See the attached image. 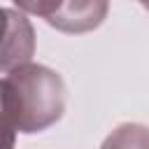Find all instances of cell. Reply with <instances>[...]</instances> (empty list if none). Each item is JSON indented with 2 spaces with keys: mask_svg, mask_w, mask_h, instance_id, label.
Here are the masks:
<instances>
[{
  "mask_svg": "<svg viewBox=\"0 0 149 149\" xmlns=\"http://www.w3.org/2000/svg\"><path fill=\"white\" fill-rule=\"evenodd\" d=\"M65 112V84L58 72L21 63L2 77V121L7 149L14 133H40L54 126Z\"/></svg>",
  "mask_w": 149,
  "mask_h": 149,
  "instance_id": "6da1fadb",
  "label": "cell"
},
{
  "mask_svg": "<svg viewBox=\"0 0 149 149\" xmlns=\"http://www.w3.org/2000/svg\"><path fill=\"white\" fill-rule=\"evenodd\" d=\"M107 9L109 0H63L47 21L63 33H88L105 21Z\"/></svg>",
  "mask_w": 149,
  "mask_h": 149,
  "instance_id": "7a4b0ae2",
  "label": "cell"
},
{
  "mask_svg": "<svg viewBox=\"0 0 149 149\" xmlns=\"http://www.w3.org/2000/svg\"><path fill=\"white\" fill-rule=\"evenodd\" d=\"M33 28L23 14L5 9V42H2V70H12L21 63H28L33 56Z\"/></svg>",
  "mask_w": 149,
  "mask_h": 149,
  "instance_id": "3957f363",
  "label": "cell"
},
{
  "mask_svg": "<svg viewBox=\"0 0 149 149\" xmlns=\"http://www.w3.org/2000/svg\"><path fill=\"white\" fill-rule=\"evenodd\" d=\"M100 149H149V128L142 123H121L107 135Z\"/></svg>",
  "mask_w": 149,
  "mask_h": 149,
  "instance_id": "277c9868",
  "label": "cell"
},
{
  "mask_svg": "<svg viewBox=\"0 0 149 149\" xmlns=\"http://www.w3.org/2000/svg\"><path fill=\"white\" fill-rule=\"evenodd\" d=\"M14 2L21 9H26L30 14H37V16H44V19H49L63 5V0H14Z\"/></svg>",
  "mask_w": 149,
  "mask_h": 149,
  "instance_id": "5b68a950",
  "label": "cell"
},
{
  "mask_svg": "<svg viewBox=\"0 0 149 149\" xmlns=\"http://www.w3.org/2000/svg\"><path fill=\"white\" fill-rule=\"evenodd\" d=\"M140 2H142V5H144V7L149 9V0H140Z\"/></svg>",
  "mask_w": 149,
  "mask_h": 149,
  "instance_id": "8992f818",
  "label": "cell"
}]
</instances>
